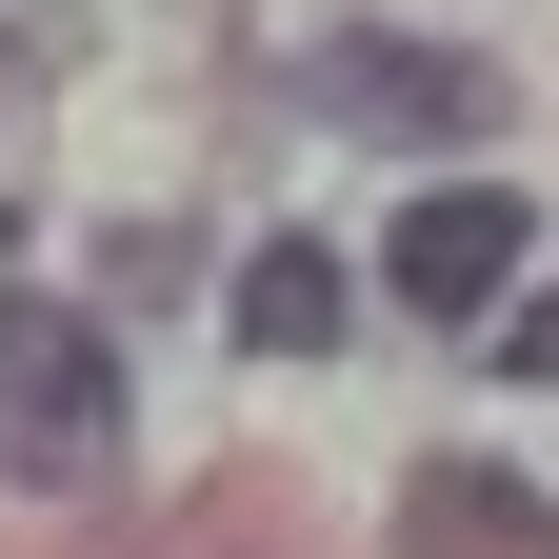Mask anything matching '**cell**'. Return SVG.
<instances>
[{"mask_svg":"<svg viewBox=\"0 0 559 559\" xmlns=\"http://www.w3.org/2000/svg\"><path fill=\"white\" fill-rule=\"evenodd\" d=\"M500 360H520V380H559V300H500Z\"/></svg>","mask_w":559,"mask_h":559,"instance_id":"cell-7","label":"cell"},{"mask_svg":"<svg viewBox=\"0 0 559 559\" xmlns=\"http://www.w3.org/2000/svg\"><path fill=\"white\" fill-rule=\"evenodd\" d=\"M100 440H120L100 320L81 300H0V460H21V479H100Z\"/></svg>","mask_w":559,"mask_h":559,"instance_id":"cell-1","label":"cell"},{"mask_svg":"<svg viewBox=\"0 0 559 559\" xmlns=\"http://www.w3.org/2000/svg\"><path fill=\"white\" fill-rule=\"evenodd\" d=\"M100 280H120V300H180L200 240H180V221H120V240H100Z\"/></svg>","mask_w":559,"mask_h":559,"instance_id":"cell-6","label":"cell"},{"mask_svg":"<svg viewBox=\"0 0 559 559\" xmlns=\"http://www.w3.org/2000/svg\"><path fill=\"white\" fill-rule=\"evenodd\" d=\"M221 320H240V360H320V340L360 320V280H340L320 240H260V260L221 280Z\"/></svg>","mask_w":559,"mask_h":559,"instance_id":"cell-5","label":"cell"},{"mask_svg":"<svg viewBox=\"0 0 559 559\" xmlns=\"http://www.w3.org/2000/svg\"><path fill=\"white\" fill-rule=\"evenodd\" d=\"M400 559H559V500L520 460H419L400 479Z\"/></svg>","mask_w":559,"mask_h":559,"instance_id":"cell-4","label":"cell"},{"mask_svg":"<svg viewBox=\"0 0 559 559\" xmlns=\"http://www.w3.org/2000/svg\"><path fill=\"white\" fill-rule=\"evenodd\" d=\"M520 180H440V200H400V240H380V280L419 320H500V280H520Z\"/></svg>","mask_w":559,"mask_h":559,"instance_id":"cell-3","label":"cell"},{"mask_svg":"<svg viewBox=\"0 0 559 559\" xmlns=\"http://www.w3.org/2000/svg\"><path fill=\"white\" fill-rule=\"evenodd\" d=\"M300 100H320L340 140H479V120H500V60H460V40H380V21H340V40H300Z\"/></svg>","mask_w":559,"mask_h":559,"instance_id":"cell-2","label":"cell"}]
</instances>
